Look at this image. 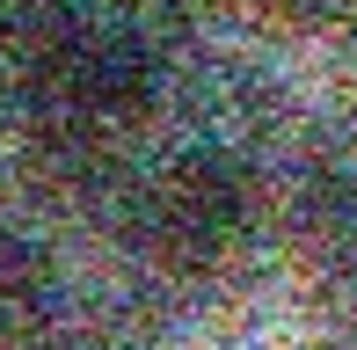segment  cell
<instances>
[{
  "label": "cell",
  "instance_id": "1",
  "mask_svg": "<svg viewBox=\"0 0 357 350\" xmlns=\"http://www.w3.org/2000/svg\"><path fill=\"white\" fill-rule=\"evenodd\" d=\"M255 219V183L226 146H183L139 190V241L168 270H212Z\"/></svg>",
  "mask_w": 357,
  "mask_h": 350
},
{
  "label": "cell",
  "instance_id": "2",
  "mask_svg": "<svg viewBox=\"0 0 357 350\" xmlns=\"http://www.w3.org/2000/svg\"><path fill=\"white\" fill-rule=\"evenodd\" d=\"M29 73H37L44 117H59L80 139L146 117V102H153V88H160V66H153V52H146V37L102 29V22H66L52 44L29 52Z\"/></svg>",
  "mask_w": 357,
  "mask_h": 350
},
{
  "label": "cell",
  "instance_id": "3",
  "mask_svg": "<svg viewBox=\"0 0 357 350\" xmlns=\"http://www.w3.org/2000/svg\"><path fill=\"white\" fill-rule=\"evenodd\" d=\"M59 256L29 234H0V350H37L59 328Z\"/></svg>",
  "mask_w": 357,
  "mask_h": 350
},
{
  "label": "cell",
  "instance_id": "4",
  "mask_svg": "<svg viewBox=\"0 0 357 350\" xmlns=\"http://www.w3.org/2000/svg\"><path fill=\"white\" fill-rule=\"evenodd\" d=\"M299 241L328 263L357 256V175L350 168H321L299 190Z\"/></svg>",
  "mask_w": 357,
  "mask_h": 350
},
{
  "label": "cell",
  "instance_id": "5",
  "mask_svg": "<svg viewBox=\"0 0 357 350\" xmlns=\"http://www.w3.org/2000/svg\"><path fill=\"white\" fill-rule=\"evenodd\" d=\"M263 15H278V22H299V29H321V22H335V15H350L357 0H255Z\"/></svg>",
  "mask_w": 357,
  "mask_h": 350
}]
</instances>
